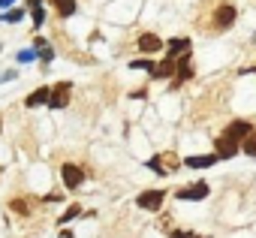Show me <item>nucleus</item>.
Returning a JSON list of instances; mask_svg holds the SVG:
<instances>
[{"label": "nucleus", "mask_w": 256, "mask_h": 238, "mask_svg": "<svg viewBox=\"0 0 256 238\" xmlns=\"http://www.w3.org/2000/svg\"><path fill=\"white\" fill-rule=\"evenodd\" d=\"M157 157H160V163H166V169H169V172H175V169H178V166H181V163H178V157H175V154H157Z\"/></svg>", "instance_id": "aec40b11"}, {"label": "nucleus", "mask_w": 256, "mask_h": 238, "mask_svg": "<svg viewBox=\"0 0 256 238\" xmlns=\"http://www.w3.org/2000/svg\"><path fill=\"white\" fill-rule=\"evenodd\" d=\"M238 151H241V145L232 142L229 136H217V139H214V154H217V160H232Z\"/></svg>", "instance_id": "0eeeda50"}, {"label": "nucleus", "mask_w": 256, "mask_h": 238, "mask_svg": "<svg viewBox=\"0 0 256 238\" xmlns=\"http://www.w3.org/2000/svg\"><path fill=\"white\" fill-rule=\"evenodd\" d=\"M12 4H16V0H0V12H6V10H10Z\"/></svg>", "instance_id": "a878e982"}, {"label": "nucleus", "mask_w": 256, "mask_h": 238, "mask_svg": "<svg viewBox=\"0 0 256 238\" xmlns=\"http://www.w3.org/2000/svg\"><path fill=\"white\" fill-rule=\"evenodd\" d=\"M235 18H238V10L229 4V0H220V4H214V10H211V18H208L205 30L208 34H223V30H229L235 24Z\"/></svg>", "instance_id": "f257e3e1"}, {"label": "nucleus", "mask_w": 256, "mask_h": 238, "mask_svg": "<svg viewBox=\"0 0 256 238\" xmlns=\"http://www.w3.org/2000/svg\"><path fill=\"white\" fill-rule=\"evenodd\" d=\"M48 100H52V88H36V90L24 100V106H28V108H36V106H48Z\"/></svg>", "instance_id": "f8f14e48"}, {"label": "nucleus", "mask_w": 256, "mask_h": 238, "mask_svg": "<svg viewBox=\"0 0 256 238\" xmlns=\"http://www.w3.org/2000/svg\"><path fill=\"white\" fill-rule=\"evenodd\" d=\"M24 6H16V10H6V12H0V22H6V24H18L24 18Z\"/></svg>", "instance_id": "2eb2a0df"}, {"label": "nucleus", "mask_w": 256, "mask_h": 238, "mask_svg": "<svg viewBox=\"0 0 256 238\" xmlns=\"http://www.w3.org/2000/svg\"><path fill=\"white\" fill-rule=\"evenodd\" d=\"M136 48H139L142 54H160V52L166 48V42H163L157 34H148V30H145V34L136 36Z\"/></svg>", "instance_id": "39448f33"}, {"label": "nucleus", "mask_w": 256, "mask_h": 238, "mask_svg": "<svg viewBox=\"0 0 256 238\" xmlns=\"http://www.w3.org/2000/svg\"><path fill=\"white\" fill-rule=\"evenodd\" d=\"M184 54H190V40H187V36H175V40L166 42V58H169V60H178V58H184Z\"/></svg>", "instance_id": "1a4fd4ad"}, {"label": "nucleus", "mask_w": 256, "mask_h": 238, "mask_svg": "<svg viewBox=\"0 0 256 238\" xmlns=\"http://www.w3.org/2000/svg\"><path fill=\"white\" fill-rule=\"evenodd\" d=\"M163 202H166V190H163V187H151V190H142V193L136 196V205H139L142 211H160Z\"/></svg>", "instance_id": "f03ea898"}, {"label": "nucleus", "mask_w": 256, "mask_h": 238, "mask_svg": "<svg viewBox=\"0 0 256 238\" xmlns=\"http://www.w3.org/2000/svg\"><path fill=\"white\" fill-rule=\"evenodd\" d=\"M78 214H82V205H70V208L60 214V226H64V223H70V220H76Z\"/></svg>", "instance_id": "a211bd4d"}, {"label": "nucleus", "mask_w": 256, "mask_h": 238, "mask_svg": "<svg viewBox=\"0 0 256 238\" xmlns=\"http://www.w3.org/2000/svg\"><path fill=\"white\" fill-rule=\"evenodd\" d=\"M24 10H30V12H34V10H42V0H28Z\"/></svg>", "instance_id": "393cba45"}, {"label": "nucleus", "mask_w": 256, "mask_h": 238, "mask_svg": "<svg viewBox=\"0 0 256 238\" xmlns=\"http://www.w3.org/2000/svg\"><path fill=\"white\" fill-rule=\"evenodd\" d=\"M42 24H46V10H34V28L40 30Z\"/></svg>", "instance_id": "4be33fe9"}, {"label": "nucleus", "mask_w": 256, "mask_h": 238, "mask_svg": "<svg viewBox=\"0 0 256 238\" xmlns=\"http://www.w3.org/2000/svg\"><path fill=\"white\" fill-rule=\"evenodd\" d=\"M196 238H205V235H196Z\"/></svg>", "instance_id": "bb28decb"}, {"label": "nucleus", "mask_w": 256, "mask_h": 238, "mask_svg": "<svg viewBox=\"0 0 256 238\" xmlns=\"http://www.w3.org/2000/svg\"><path fill=\"white\" fill-rule=\"evenodd\" d=\"M241 151H244L247 157H256V130H253V133L241 142Z\"/></svg>", "instance_id": "dca6fc26"}, {"label": "nucleus", "mask_w": 256, "mask_h": 238, "mask_svg": "<svg viewBox=\"0 0 256 238\" xmlns=\"http://www.w3.org/2000/svg\"><path fill=\"white\" fill-rule=\"evenodd\" d=\"M52 6L58 10V16H60V18H72V16H76V10H78L76 0H52Z\"/></svg>", "instance_id": "4468645a"}, {"label": "nucleus", "mask_w": 256, "mask_h": 238, "mask_svg": "<svg viewBox=\"0 0 256 238\" xmlns=\"http://www.w3.org/2000/svg\"><path fill=\"white\" fill-rule=\"evenodd\" d=\"M250 133H253V124H250V121H244V118H235V121L226 127V133H223V136H229L232 142H238V145H241Z\"/></svg>", "instance_id": "423d86ee"}, {"label": "nucleus", "mask_w": 256, "mask_h": 238, "mask_svg": "<svg viewBox=\"0 0 256 238\" xmlns=\"http://www.w3.org/2000/svg\"><path fill=\"white\" fill-rule=\"evenodd\" d=\"M214 163H220L214 151H211V154H196V157H184V160H181V166H190V169H208V166H214Z\"/></svg>", "instance_id": "9b49d317"}, {"label": "nucleus", "mask_w": 256, "mask_h": 238, "mask_svg": "<svg viewBox=\"0 0 256 238\" xmlns=\"http://www.w3.org/2000/svg\"><path fill=\"white\" fill-rule=\"evenodd\" d=\"M10 208H12L18 217H28V214H30V211H28V208H30V205H28V199H12V202H10Z\"/></svg>", "instance_id": "f3484780"}, {"label": "nucleus", "mask_w": 256, "mask_h": 238, "mask_svg": "<svg viewBox=\"0 0 256 238\" xmlns=\"http://www.w3.org/2000/svg\"><path fill=\"white\" fill-rule=\"evenodd\" d=\"M148 169H151V172H157L160 178H163V175H169V169L160 163V157H151V160H148Z\"/></svg>", "instance_id": "412c9836"}, {"label": "nucleus", "mask_w": 256, "mask_h": 238, "mask_svg": "<svg viewBox=\"0 0 256 238\" xmlns=\"http://www.w3.org/2000/svg\"><path fill=\"white\" fill-rule=\"evenodd\" d=\"M208 193H211V187H208L205 181H196V184H187V187L175 190V196H178L181 202H202Z\"/></svg>", "instance_id": "20e7f679"}, {"label": "nucleus", "mask_w": 256, "mask_h": 238, "mask_svg": "<svg viewBox=\"0 0 256 238\" xmlns=\"http://www.w3.org/2000/svg\"><path fill=\"white\" fill-rule=\"evenodd\" d=\"M34 58H36V52H34V48H24V52H18V60H22V64H24V60H34Z\"/></svg>", "instance_id": "b1692460"}, {"label": "nucleus", "mask_w": 256, "mask_h": 238, "mask_svg": "<svg viewBox=\"0 0 256 238\" xmlns=\"http://www.w3.org/2000/svg\"><path fill=\"white\" fill-rule=\"evenodd\" d=\"M70 90H72V82H58V84L52 88L48 106H52V108H64V106L70 102Z\"/></svg>", "instance_id": "6e6552de"}, {"label": "nucleus", "mask_w": 256, "mask_h": 238, "mask_svg": "<svg viewBox=\"0 0 256 238\" xmlns=\"http://www.w3.org/2000/svg\"><path fill=\"white\" fill-rule=\"evenodd\" d=\"M175 70H178V66H175V60L163 58L160 64H154V70H151L148 76H151L154 82H166V78H175Z\"/></svg>", "instance_id": "9d476101"}, {"label": "nucleus", "mask_w": 256, "mask_h": 238, "mask_svg": "<svg viewBox=\"0 0 256 238\" xmlns=\"http://www.w3.org/2000/svg\"><path fill=\"white\" fill-rule=\"evenodd\" d=\"M60 181L64 190H78L84 184V169L78 163H60Z\"/></svg>", "instance_id": "7ed1b4c3"}, {"label": "nucleus", "mask_w": 256, "mask_h": 238, "mask_svg": "<svg viewBox=\"0 0 256 238\" xmlns=\"http://www.w3.org/2000/svg\"><path fill=\"white\" fill-rule=\"evenodd\" d=\"M34 52H36V58H40L42 64H52V60H54V48H52L48 40H42V36L34 42Z\"/></svg>", "instance_id": "ddd939ff"}, {"label": "nucleus", "mask_w": 256, "mask_h": 238, "mask_svg": "<svg viewBox=\"0 0 256 238\" xmlns=\"http://www.w3.org/2000/svg\"><path fill=\"white\" fill-rule=\"evenodd\" d=\"M169 238H196V232H184V229H172Z\"/></svg>", "instance_id": "5701e85b"}, {"label": "nucleus", "mask_w": 256, "mask_h": 238, "mask_svg": "<svg viewBox=\"0 0 256 238\" xmlns=\"http://www.w3.org/2000/svg\"><path fill=\"white\" fill-rule=\"evenodd\" d=\"M130 66H133V70H145V72H151V70H154V60H148V58H136V60H130Z\"/></svg>", "instance_id": "6ab92c4d"}]
</instances>
